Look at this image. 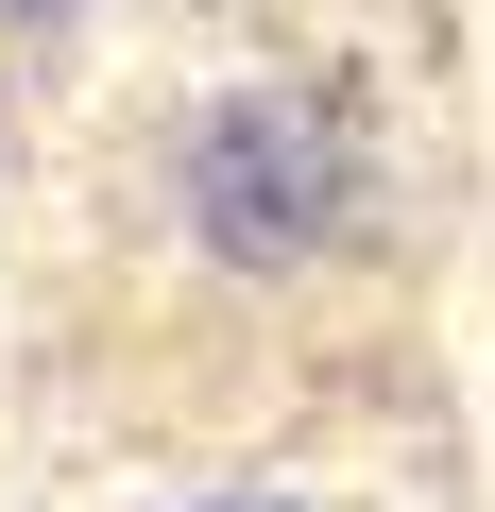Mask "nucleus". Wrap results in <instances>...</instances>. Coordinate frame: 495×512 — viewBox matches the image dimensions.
<instances>
[{
	"label": "nucleus",
	"instance_id": "2",
	"mask_svg": "<svg viewBox=\"0 0 495 512\" xmlns=\"http://www.w3.org/2000/svg\"><path fill=\"white\" fill-rule=\"evenodd\" d=\"M205 512H274V495H205Z\"/></svg>",
	"mask_w": 495,
	"mask_h": 512
},
{
	"label": "nucleus",
	"instance_id": "1",
	"mask_svg": "<svg viewBox=\"0 0 495 512\" xmlns=\"http://www.w3.org/2000/svg\"><path fill=\"white\" fill-rule=\"evenodd\" d=\"M188 171H205V239H222V256H291V239H325V171H342V154H325L291 103H222Z\"/></svg>",
	"mask_w": 495,
	"mask_h": 512
},
{
	"label": "nucleus",
	"instance_id": "3",
	"mask_svg": "<svg viewBox=\"0 0 495 512\" xmlns=\"http://www.w3.org/2000/svg\"><path fill=\"white\" fill-rule=\"evenodd\" d=\"M18 18H35V0H18Z\"/></svg>",
	"mask_w": 495,
	"mask_h": 512
}]
</instances>
